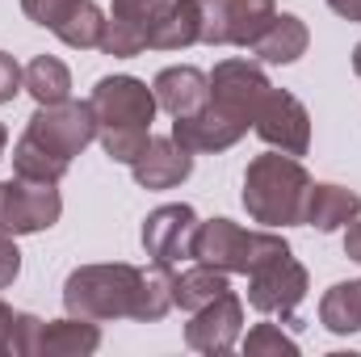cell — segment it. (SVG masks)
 I'll return each mask as SVG.
<instances>
[{"instance_id": "ac0fdd59", "label": "cell", "mask_w": 361, "mask_h": 357, "mask_svg": "<svg viewBox=\"0 0 361 357\" xmlns=\"http://www.w3.org/2000/svg\"><path fill=\"white\" fill-rule=\"evenodd\" d=\"M101 349V324L85 315L42 320L38 332V357H89Z\"/></svg>"}, {"instance_id": "4316f807", "label": "cell", "mask_w": 361, "mask_h": 357, "mask_svg": "<svg viewBox=\"0 0 361 357\" xmlns=\"http://www.w3.org/2000/svg\"><path fill=\"white\" fill-rule=\"evenodd\" d=\"M21 89H25V68L8 51H0V105H8Z\"/></svg>"}, {"instance_id": "7c38bea8", "label": "cell", "mask_w": 361, "mask_h": 357, "mask_svg": "<svg viewBox=\"0 0 361 357\" xmlns=\"http://www.w3.org/2000/svg\"><path fill=\"white\" fill-rule=\"evenodd\" d=\"M248 131H252L248 118H240V114H231V109H223V105H214V101H206L202 109H193V114H185V118H173V139H177L180 147H189L193 156L227 152V147H235Z\"/></svg>"}, {"instance_id": "1f68e13d", "label": "cell", "mask_w": 361, "mask_h": 357, "mask_svg": "<svg viewBox=\"0 0 361 357\" xmlns=\"http://www.w3.org/2000/svg\"><path fill=\"white\" fill-rule=\"evenodd\" d=\"M4 147H8V126L0 122V160H4Z\"/></svg>"}, {"instance_id": "7a4b0ae2", "label": "cell", "mask_w": 361, "mask_h": 357, "mask_svg": "<svg viewBox=\"0 0 361 357\" xmlns=\"http://www.w3.org/2000/svg\"><path fill=\"white\" fill-rule=\"evenodd\" d=\"M311 185L315 177L302 169L298 156H286V152H265V156H252L248 169H244V210L252 223L261 227H302L307 219V198H311Z\"/></svg>"}, {"instance_id": "4dcf8cb0", "label": "cell", "mask_w": 361, "mask_h": 357, "mask_svg": "<svg viewBox=\"0 0 361 357\" xmlns=\"http://www.w3.org/2000/svg\"><path fill=\"white\" fill-rule=\"evenodd\" d=\"M328 8H332L336 17H345V21H357V25H361V0H328Z\"/></svg>"}, {"instance_id": "9a60e30c", "label": "cell", "mask_w": 361, "mask_h": 357, "mask_svg": "<svg viewBox=\"0 0 361 357\" xmlns=\"http://www.w3.org/2000/svg\"><path fill=\"white\" fill-rule=\"evenodd\" d=\"M152 92H156V105L173 118H185L193 109H202L210 101V76L193 63H177V68H164L156 72L152 80Z\"/></svg>"}, {"instance_id": "f546056e", "label": "cell", "mask_w": 361, "mask_h": 357, "mask_svg": "<svg viewBox=\"0 0 361 357\" xmlns=\"http://www.w3.org/2000/svg\"><path fill=\"white\" fill-rule=\"evenodd\" d=\"M345 257L361 265V214L349 223V227H345Z\"/></svg>"}, {"instance_id": "2e32d148", "label": "cell", "mask_w": 361, "mask_h": 357, "mask_svg": "<svg viewBox=\"0 0 361 357\" xmlns=\"http://www.w3.org/2000/svg\"><path fill=\"white\" fill-rule=\"evenodd\" d=\"M307 47H311L307 21L294 17V13H273L269 25L257 34V42L248 51L257 55V63H281L286 68V63H298L307 55Z\"/></svg>"}, {"instance_id": "f1b7e54d", "label": "cell", "mask_w": 361, "mask_h": 357, "mask_svg": "<svg viewBox=\"0 0 361 357\" xmlns=\"http://www.w3.org/2000/svg\"><path fill=\"white\" fill-rule=\"evenodd\" d=\"M13 337H17V311L0 298V357H13Z\"/></svg>"}, {"instance_id": "9c48e42d", "label": "cell", "mask_w": 361, "mask_h": 357, "mask_svg": "<svg viewBox=\"0 0 361 357\" xmlns=\"http://www.w3.org/2000/svg\"><path fill=\"white\" fill-rule=\"evenodd\" d=\"M197 210L189 202H164L156 206L143 227H139V240H143V253L156 261V265H180V261H193V231H197Z\"/></svg>"}, {"instance_id": "d6a6232c", "label": "cell", "mask_w": 361, "mask_h": 357, "mask_svg": "<svg viewBox=\"0 0 361 357\" xmlns=\"http://www.w3.org/2000/svg\"><path fill=\"white\" fill-rule=\"evenodd\" d=\"M353 72H357V76H361V42H357V47H353Z\"/></svg>"}, {"instance_id": "8fae6325", "label": "cell", "mask_w": 361, "mask_h": 357, "mask_svg": "<svg viewBox=\"0 0 361 357\" xmlns=\"http://www.w3.org/2000/svg\"><path fill=\"white\" fill-rule=\"evenodd\" d=\"M244 337V303L235 290H223L214 303L189 311V324H185V345L193 353H231Z\"/></svg>"}, {"instance_id": "8992f818", "label": "cell", "mask_w": 361, "mask_h": 357, "mask_svg": "<svg viewBox=\"0 0 361 357\" xmlns=\"http://www.w3.org/2000/svg\"><path fill=\"white\" fill-rule=\"evenodd\" d=\"M25 139H34L38 147H47L59 160H76L89 143H97V114L89 101H59V105H38L34 118L21 131Z\"/></svg>"}, {"instance_id": "d4e9b609", "label": "cell", "mask_w": 361, "mask_h": 357, "mask_svg": "<svg viewBox=\"0 0 361 357\" xmlns=\"http://www.w3.org/2000/svg\"><path fill=\"white\" fill-rule=\"evenodd\" d=\"M240 349L248 357H294L298 353V341L294 337H286L277 324H252L248 328V337H240Z\"/></svg>"}, {"instance_id": "3957f363", "label": "cell", "mask_w": 361, "mask_h": 357, "mask_svg": "<svg viewBox=\"0 0 361 357\" xmlns=\"http://www.w3.org/2000/svg\"><path fill=\"white\" fill-rule=\"evenodd\" d=\"M277 253H290V240L273 227H240L231 219H202L197 231H193V261L202 265H214L223 273H252L261 261H269Z\"/></svg>"}, {"instance_id": "e0dca14e", "label": "cell", "mask_w": 361, "mask_h": 357, "mask_svg": "<svg viewBox=\"0 0 361 357\" xmlns=\"http://www.w3.org/2000/svg\"><path fill=\"white\" fill-rule=\"evenodd\" d=\"M357 214H361V193H353L349 185H336V181H315L311 198H307L302 227H315V231L328 236V231H345Z\"/></svg>"}, {"instance_id": "ffe728a7", "label": "cell", "mask_w": 361, "mask_h": 357, "mask_svg": "<svg viewBox=\"0 0 361 357\" xmlns=\"http://www.w3.org/2000/svg\"><path fill=\"white\" fill-rule=\"evenodd\" d=\"M51 34L72 47V51H101V34H105V8L97 0H68L51 25Z\"/></svg>"}, {"instance_id": "277c9868", "label": "cell", "mask_w": 361, "mask_h": 357, "mask_svg": "<svg viewBox=\"0 0 361 357\" xmlns=\"http://www.w3.org/2000/svg\"><path fill=\"white\" fill-rule=\"evenodd\" d=\"M307 290H311V273L294 257V248L261 261L248 273V307L261 315H281V324H298V307Z\"/></svg>"}, {"instance_id": "603a6c76", "label": "cell", "mask_w": 361, "mask_h": 357, "mask_svg": "<svg viewBox=\"0 0 361 357\" xmlns=\"http://www.w3.org/2000/svg\"><path fill=\"white\" fill-rule=\"evenodd\" d=\"M25 92L38 101V105H59L72 97V72L63 59L55 55H34L25 63Z\"/></svg>"}, {"instance_id": "cb8c5ba5", "label": "cell", "mask_w": 361, "mask_h": 357, "mask_svg": "<svg viewBox=\"0 0 361 357\" xmlns=\"http://www.w3.org/2000/svg\"><path fill=\"white\" fill-rule=\"evenodd\" d=\"M68 160H59V156H51L47 147H38L34 139H17L13 143V177L21 181H51V185H59V181L68 177Z\"/></svg>"}, {"instance_id": "6da1fadb", "label": "cell", "mask_w": 361, "mask_h": 357, "mask_svg": "<svg viewBox=\"0 0 361 357\" xmlns=\"http://www.w3.org/2000/svg\"><path fill=\"white\" fill-rule=\"evenodd\" d=\"M63 311L97 324H109V320L156 324L173 311V269L156 261L152 269H139L130 261L80 265L63 282Z\"/></svg>"}, {"instance_id": "4fadbf2b", "label": "cell", "mask_w": 361, "mask_h": 357, "mask_svg": "<svg viewBox=\"0 0 361 357\" xmlns=\"http://www.w3.org/2000/svg\"><path fill=\"white\" fill-rule=\"evenodd\" d=\"M206 76H210V101L240 114V118H248V122L257 118L265 92L273 89L265 68L257 59H219L214 72H206Z\"/></svg>"}, {"instance_id": "ba28073f", "label": "cell", "mask_w": 361, "mask_h": 357, "mask_svg": "<svg viewBox=\"0 0 361 357\" xmlns=\"http://www.w3.org/2000/svg\"><path fill=\"white\" fill-rule=\"evenodd\" d=\"M277 13V0H202L206 47H252Z\"/></svg>"}, {"instance_id": "484cf974", "label": "cell", "mask_w": 361, "mask_h": 357, "mask_svg": "<svg viewBox=\"0 0 361 357\" xmlns=\"http://www.w3.org/2000/svg\"><path fill=\"white\" fill-rule=\"evenodd\" d=\"M38 332H42V320H38V315H30V311H17L13 353H17V357H38Z\"/></svg>"}, {"instance_id": "5bb4252c", "label": "cell", "mask_w": 361, "mask_h": 357, "mask_svg": "<svg viewBox=\"0 0 361 357\" xmlns=\"http://www.w3.org/2000/svg\"><path fill=\"white\" fill-rule=\"evenodd\" d=\"M193 173V152L180 147L173 135H152L139 160L130 164V177L139 189H177Z\"/></svg>"}, {"instance_id": "30bf717a", "label": "cell", "mask_w": 361, "mask_h": 357, "mask_svg": "<svg viewBox=\"0 0 361 357\" xmlns=\"http://www.w3.org/2000/svg\"><path fill=\"white\" fill-rule=\"evenodd\" d=\"M252 131L273 152H286V156H298V160L311 152V114L294 92L286 89L265 92V101H261V109L252 118Z\"/></svg>"}, {"instance_id": "d6986e66", "label": "cell", "mask_w": 361, "mask_h": 357, "mask_svg": "<svg viewBox=\"0 0 361 357\" xmlns=\"http://www.w3.org/2000/svg\"><path fill=\"white\" fill-rule=\"evenodd\" d=\"M202 42V0H169L152 25L147 51H185Z\"/></svg>"}, {"instance_id": "5b68a950", "label": "cell", "mask_w": 361, "mask_h": 357, "mask_svg": "<svg viewBox=\"0 0 361 357\" xmlns=\"http://www.w3.org/2000/svg\"><path fill=\"white\" fill-rule=\"evenodd\" d=\"M89 105L97 114V135L114 131H152L156 122V92L139 76H101L89 92Z\"/></svg>"}, {"instance_id": "52a82bcc", "label": "cell", "mask_w": 361, "mask_h": 357, "mask_svg": "<svg viewBox=\"0 0 361 357\" xmlns=\"http://www.w3.org/2000/svg\"><path fill=\"white\" fill-rule=\"evenodd\" d=\"M63 214V193L51 181H0V231L34 236L51 231Z\"/></svg>"}, {"instance_id": "7402d4cb", "label": "cell", "mask_w": 361, "mask_h": 357, "mask_svg": "<svg viewBox=\"0 0 361 357\" xmlns=\"http://www.w3.org/2000/svg\"><path fill=\"white\" fill-rule=\"evenodd\" d=\"M319 324L332 337H353L361 332V277L357 282H336L319 298Z\"/></svg>"}, {"instance_id": "44dd1931", "label": "cell", "mask_w": 361, "mask_h": 357, "mask_svg": "<svg viewBox=\"0 0 361 357\" xmlns=\"http://www.w3.org/2000/svg\"><path fill=\"white\" fill-rule=\"evenodd\" d=\"M223 290H231V273H223V269H214V265L193 261L189 269L173 273V307H180L185 315L197 311V307H206V303H214Z\"/></svg>"}, {"instance_id": "83f0119b", "label": "cell", "mask_w": 361, "mask_h": 357, "mask_svg": "<svg viewBox=\"0 0 361 357\" xmlns=\"http://www.w3.org/2000/svg\"><path fill=\"white\" fill-rule=\"evenodd\" d=\"M21 273V253H17V236L0 231V290H8Z\"/></svg>"}]
</instances>
